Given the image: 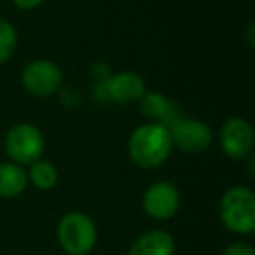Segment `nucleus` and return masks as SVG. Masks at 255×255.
<instances>
[{"mask_svg": "<svg viewBox=\"0 0 255 255\" xmlns=\"http://www.w3.org/2000/svg\"><path fill=\"white\" fill-rule=\"evenodd\" d=\"M171 133L159 123H143L133 129L128 140V156L140 170L152 171L163 166L173 150Z\"/></svg>", "mask_w": 255, "mask_h": 255, "instance_id": "f257e3e1", "label": "nucleus"}, {"mask_svg": "<svg viewBox=\"0 0 255 255\" xmlns=\"http://www.w3.org/2000/svg\"><path fill=\"white\" fill-rule=\"evenodd\" d=\"M219 219L224 229L238 236L255 231V194L245 185H233L219 201Z\"/></svg>", "mask_w": 255, "mask_h": 255, "instance_id": "f03ea898", "label": "nucleus"}, {"mask_svg": "<svg viewBox=\"0 0 255 255\" xmlns=\"http://www.w3.org/2000/svg\"><path fill=\"white\" fill-rule=\"evenodd\" d=\"M56 240L67 255H89L98 241V227L84 212L72 210L58 222Z\"/></svg>", "mask_w": 255, "mask_h": 255, "instance_id": "7ed1b4c3", "label": "nucleus"}, {"mask_svg": "<svg viewBox=\"0 0 255 255\" xmlns=\"http://www.w3.org/2000/svg\"><path fill=\"white\" fill-rule=\"evenodd\" d=\"M5 154L9 161L21 166H30L44 156L46 138L44 133L32 123H18L9 128L4 142Z\"/></svg>", "mask_w": 255, "mask_h": 255, "instance_id": "20e7f679", "label": "nucleus"}, {"mask_svg": "<svg viewBox=\"0 0 255 255\" xmlns=\"http://www.w3.org/2000/svg\"><path fill=\"white\" fill-rule=\"evenodd\" d=\"M145 93L147 86L143 77L131 70L112 74L107 81L95 82V88H93V96L96 102L116 103V105L138 103Z\"/></svg>", "mask_w": 255, "mask_h": 255, "instance_id": "39448f33", "label": "nucleus"}, {"mask_svg": "<svg viewBox=\"0 0 255 255\" xmlns=\"http://www.w3.org/2000/svg\"><path fill=\"white\" fill-rule=\"evenodd\" d=\"M21 86L35 98H47L60 93L63 88V72L54 61L37 58L23 67Z\"/></svg>", "mask_w": 255, "mask_h": 255, "instance_id": "423d86ee", "label": "nucleus"}, {"mask_svg": "<svg viewBox=\"0 0 255 255\" xmlns=\"http://www.w3.org/2000/svg\"><path fill=\"white\" fill-rule=\"evenodd\" d=\"M219 145L222 154L229 159H248L254 152L255 145V133L252 124L245 117H229L220 126Z\"/></svg>", "mask_w": 255, "mask_h": 255, "instance_id": "0eeeda50", "label": "nucleus"}, {"mask_svg": "<svg viewBox=\"0 0 255 255\" xmlns=\"http://www.w3.org/2000/svg\"><path fill=\"white\" fill-rule=\"evenodd\" d=\"M182 205L177 185L168 180L152 182L142 196V208L147 217L159 222L171 220Z\"/></svg>", "mask_w": 255, "mask_h": 255, "instance_id": "6e6552de", "label": "nucleus"}, {"mask_svg": "<svg viewBox=\"0 0 255 255\" xmlns=\"http://www.w3.org/2000/svg\"><path fill=\"white\" fill-rule=\"evenodd\" d=\"M170 133L173 147L189 156L206 152L213 142L212 128L205 121L191 119V117H182L177 124L170 128Z\"/></svg>", "mask_w": 255, "mask_h": 255, "instance_id": "1a4fd4ad", "label": "nucleus"}, {"mask_svg": "<svg viewBox=\"0 0 255 255\" xmlns=\"http://www.w3.org/2000/svg\"><path fill=\"white\" fill-rule=\"evenodd\" d=\"M136 105H138L142 116L149 119V123H159L168 129L173 124H177L182 117H185L182 107L175 100L164 96L163 93L147 91Z\"/></svg>", "mask_w": 255, "mask_h": 255, "instance_id": "9d476101", "label": "nucleus"}, {"mask_svg": "<svg viewBox=\"0 0 255 255\" xmlns=\"http://www.w3.org/2000/svg\"><path fill=\"white\" fill-rule=\"evenodd\" d=\"M175 238L166 229H149L135 238L128 255H175Z\"/></svg>", "mask_w": 255, "mask_h": 255, "instance_id": "9b49d317", "label": "nucleus"}, {"mask_svg": "<svg viewBox=\"0 0 255 255\" xmlns=\"http://www.w3.org/2000/svg\"><path fill=\"white\" fill-rule=\"evenodd\" d=\"M26 168L12 161L0 163V198L16 199L28 187Z\"/></svg>", "mask_w": 255, "mask_h": 255, "instance_id": "f8f14e48", "label": "nucleus"}, {"mask_svg": "<svg viewBox=\"0 0 255 255\" xmlns=\"http://www.w3.org/2000/svg\"><path fill=\"white\" fill-rule=\"evenodd\" d=\"M26 175H28V184H32L37 191H53L58 185V180H60V173H58V168L54 163L44 159H37L35 163H32L26 170Z\"/></svg>", "mask_w": 255, "mask_h": 255, "instance_id": "ddd939ff", "label": "nucleus"}, {"mask_svg": "<svg viewBox=\"0 0 255 255\" xmlns=\"http://www.w3.org/2000/svg\"><path fill=\"white\" fill-rule=\"evenodd\" d=\"M18 49V30L7 19L0 18V65L7 63Z\"/></svg>", "mask_w": 255, "mask_h": 255, "instance_id": "4468645a", "label": "nucleus"}, {"mask_svg": "<svg viewBox=\"0 0 255 255\" xmlns=\"http://www.w3.org/2000/svg\"><path fill=\"white\" fill-rule=\"evenodd\" d=\"M222 255H255V250L247 241H233L224 248Z\"/></svg>", "mask_w": 255, "mask_h": 255, "instance_id": "2eb2a0df", "label": "nucleus"}, {"mask_svg": "<svg viewBox=\"0 0 255 255\" xmlns=\"http://www.w3.org/2000/svg\"><path fill=\"white\" fill-rule=\"evenodd\" d=\"M91 75H93V79H95V82H103V81H107L110 75H112V72H110L109 65L102 63V61H100V63L93 65Z\"/></svg>", "mask_w": 255, "mask_h": 255, "instance_id": "dca6fc26", "label": "nucleus"}, {"mask_svg": "<svg viewBox=\"0 0 255 255\" xmlns=\"http://www.w3.org/2000/svg\"><path fill=\"white\" fill-rule=\"evenodd\" d=\"M12 5L21 11H33V9L40 7V5L46 2V0H11Z\"/></svg>", "mask_w": 255, "mask_h": 255, "instance_id": "f3484780", "label": "nucleus"}, {"mask_svg": "<svg viewBox=\"0 0 255 255\" xmlns=\"http://www.w3.org/2000/svg\"><path fill=\"white\" fill-rule=\"evenodd\" d=\"M243 39H245V42L248 44V47H254V44H255V23L254 21H250L247 25L245 33H243Z\"/></svg>", "mask_w": 255, "mask_h": 255, "instance_id": "a211bd4d", "label": "nucleus"}, {"mask_svg": "<svg viewBox=\"0 0 255 255\" xmlns=\"http://www.w3.org/2000/svg\"><path fill=\"white\" fill-rule=\"evenodd\" d=\"M0 18H2V5H0Z\"/></svg>", "mask_w": 255, "mask_h": 255, "instance_id": "6ab92c4d", "label": "nucleus"}]
</instances>
